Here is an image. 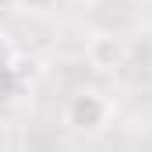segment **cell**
<instances>
[{
    "label": "cell",
    "instance_id": "obj_4",
    "mask_svg": "<svg viewBox=\"0 0 152 152\" xmlns=\"http://www.w3.org/2000/svg\"><path fill=\"white\" fill-rule=\"evenodd\" d=\"M85 4H99V0H85Z\"/></svg>",
    "mask_w": 152,
    "mask_h": 152
},
{
    "label": "cell",
    "instance_id": "obj_1",
    "mask_svg": "<svg viewBox=\"0 0 152 152\" xmlns=\"http://www.w3.org/2000/svg\"><path fill=\"white\" fill-rule=\"evenodd\" d=\"M106 120H110V103H106L99 92H92V88L75 92V96L67 99V106H64V124H67L71 131H81V134L99 131Z\"/></svg>",
    "mask_w": 152,
    "mask_h": 152
},
{
    "label": "cell",
    "instance_id": "obj_3",
    "mask_svg": "<svg viewBox=\"0 0 152 152\" xmlns=\"http://www.w3.org/2000/svg\"><path fill=\"white\" fill-rule=\"evenodd\" d=\"M21 7H28V11H46V7H53V0H18Z\"/></svg>",
    "mask_w": 152,
    "mask_h": 152
},
{
    "label": "cell",
    "instance_id": "obj_2",
    "mask_svg": "<svg viewBox=\"0 0 152 152\" xmlns=\"http://www.w3.org/2000/svg\"><path fill=\"white\" fill-rule=\"evenodd\" d=\"M88 60H92V67L110 71V67H117L124 60V42L113 39V36H96L88 42Z\"/></svg>",
    "mask_w": 152,
    "mask_h": 152
}]
</instances>
